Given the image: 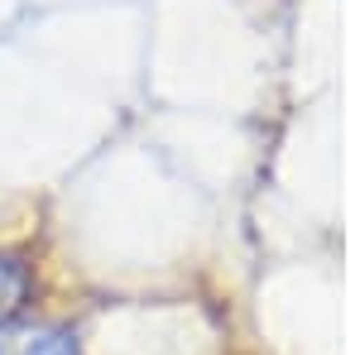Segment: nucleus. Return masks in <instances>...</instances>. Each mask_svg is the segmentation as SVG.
Here are the masks:
<instances>
[{"mask_svg":"<svg viewBox=\"0 0 360 355\" xmlns=\"http://www.w3.org/2000/svg\"><path fill=\"white\" fill-rule=\"evenodd\" d=\"M0 355H82L77 336L53 322H0Z\"/></svg>","mask_w":360,"mask_h":355,"instance_id":"1","label":"nucleus"},{"mask_svg":"<svg viewBox=\"0 0 360 355\" xmlns=\"http://www.w3.org/2000/svg\"><path fill=\"white\" fill-rule=\"evenodd\" d=\"M29 293V273L15 264V259H5L0 254V312H10V307H20V298Z\"/></svg>","mask_w":360,"mask_h":355,"instance_id":"2","label":"nucleus"}]
</instances>
